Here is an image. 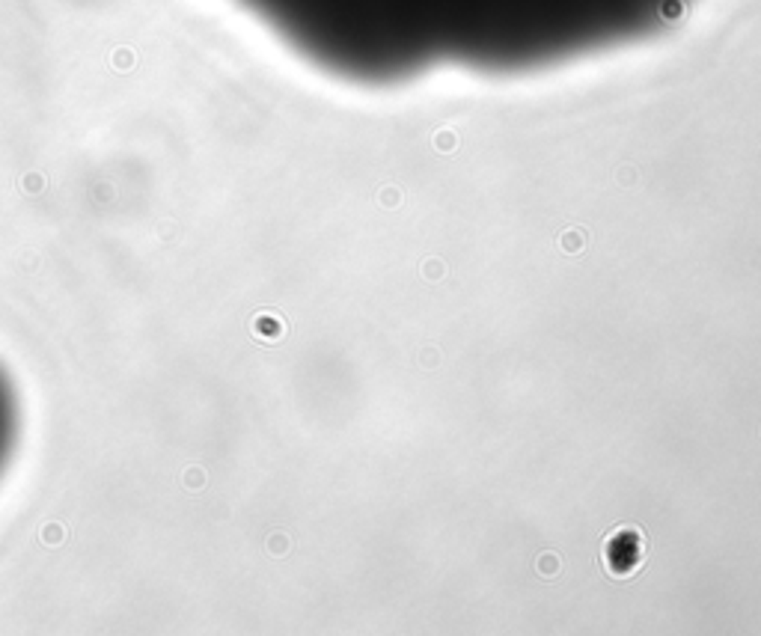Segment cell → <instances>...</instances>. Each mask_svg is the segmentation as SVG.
<instances>
[{
	"mask_svg": "<svg viewBox=\"0 0 761 636\" xmlns=\"http://www.w3.org/2000/svg\"><path fill=\"white\" fill-rule=\"evenodd\" d=\"M312 57L381 69L417 54H526L616 30L633 15L672 21L684 0H241Z\"/></svg>",
	"mask_w": 761,
	"mask_h": 636,
	"instance_id": "obj_1",
	"label": "cell"
},
{
	"mask_svg": "<svg viewBox=\"0 0 761 636\" xmlns=\"http://www.w3.org/2000/svg\"><path fill=\"white\" fill-rule=\"evenodd\" d=\"M604 571L616 580H628L642 568L646 562V539L637 526H619L604 539L601 547Z\"/></svg>",
	"mask_w": 761,
	"mask_h": 636,
	"instance_id": "obj_2",
	"label": "cell"
},
{
	"mask_svg": "<svg viewBox=\"0 0 761 636\" xmlns=\"http://www.w3.org/2000/svg\"><path fill=\"white\" fill-rule=\"evenodd\" d=\"M15 432H18V405H15V392L9 387L6 375L0 372V470L12 452L15 443Z\"/></svg>",
	"mask_w": 761,
	"mask_h": 636,
	"instance_id": "obj_3",
	"label": "cell"
},
{
	"mask_svg": "<svg viewBox=\"0 0 761 636\" xmlns=\"http://www.w3.org/2000/svg\"><path fill=\"white\" fill-rule=\"evenodd\" d=\"M559 244L565 247L568 253H577V250L586 247V232H583V229H568V232H562Z\"/></svg>",
	"mask_w": 761,
	"mask_h": 636,
	"instance_id": "obj_4",
	"label": "cell"
}]
</instances>
